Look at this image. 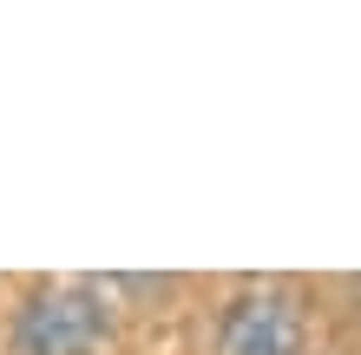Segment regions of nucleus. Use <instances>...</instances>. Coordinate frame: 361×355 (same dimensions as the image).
Wrapping results in <instances>:
<instances>
[{"mask_svg":"<svg viewBox=\"0 0 361 355\" xmlns=\"http://www.w3.org/2000/svg\"><path fill=\"white\" fill-rule=\"evenodd\" d=\"M210 355H309V303L295 283H243L217 303Z\"/></svg>","mask_w":361,"mask_h":355,"instance_id":"f03ea898","label":"nucleus"},{"mask_svg":"<svg viewBox=\"0 0 361 355\" xmlns=\"http://www.w3.org/2000/svg\"><path fill=\"white\" fill-rule=\"evenodd\" d=\"M13 355H105L112 349V283L59 277L33 283L7 323Z\"/></svg>","mask_w":361,"mask_h":355,"instance_id":"f257e3e1","label":"nucleus"}]
</instances>
